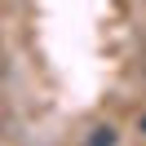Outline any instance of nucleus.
Wrapping results in <instances>:
<instances>
[{"mask_svg":"<svg viewBox=\"0 0 146 146\" xmlns=\"http://www.w3.org/2000/svg\"><path fill=\"white\" fill-rule=\"evenodd\" d=\"M84 146H115V128H111V124H98V128L89 133Z\"/></svg>","mask_w":146,"mask_h":146,"instance_id":"nucleus-1","label":"nucleus"},{"mask_svg":"<svg viewBox=\"0 0 146 146\" xmlns=\"http://www.w3.org/2000/svg\"><path fill=\"white\" fill-rule=\"evenodd\" d=\"M137 133L146 137V111H142V115H137Z\"/></svg>","mask_w":146,"mask_h":146,"instance_id":"nucleus-2","label":"nucleus"}]
</instances>
